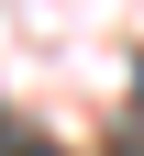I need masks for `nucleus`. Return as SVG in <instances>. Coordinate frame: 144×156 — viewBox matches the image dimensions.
<instances>
[{
  "mask_svg": "<svg viewBox=\"0 0 144 156\" xmlns=\"http://www.w3.org/2000/svg\"><path fill=\"white\" fill-rule=\"evenodd\" d=\"M0 156H55V145H45L33 123H11V112H0Z\"/></svg>",
  "mask_w": 144,
  "mask_h": 156,
  "instance_id": "1",
  "label": "nucleus"
},
{
  "mask_svg": "<svg viewBox=\"0 0 144 156\" xmlns=\"http://www.w3.org/2000/svg\"><path fill=\"white\" fill-rule=\"evenodd\" d=\"M133 89H144V78H133Z\"/></svg>",
  "mask_w": 144,
  "mask_h": 156,
  "instance_id": "2",
  "label": "nucleus"
}]
</instances>
